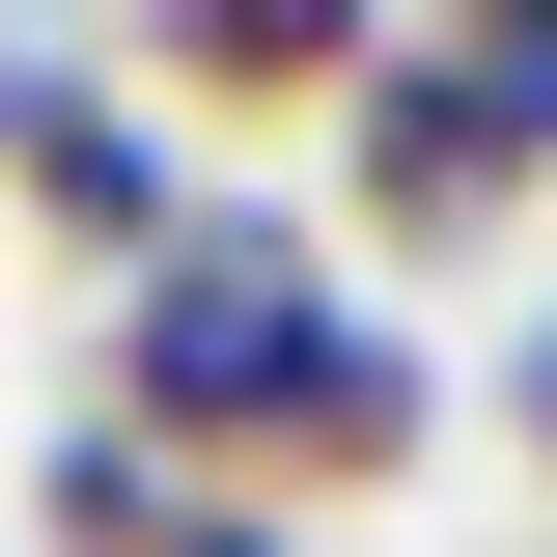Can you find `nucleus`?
<instances>
[{"label":"nucleus","mask_w":557,"mask_h":557,"mask_svg":"<svg viewBox=\"0 0 557 557\" xmlns=\"http://www.w3.org/2000/svg\"><path fill=\"white\" fill-rule=\"evenodd\" d=\"M112 418L168 446L196 502H251V530H307V502H391L418 446H446V362L391 335L335 278V223L278 196H196L168 251L112 278Z\"/></svg>","instance_id":"obj_1"},{"label":"nucleus","mask_w":557,"mask_h":557,"mask_svg":"<svg viewBox=\"0 0 557 557\" xmlns=\"http://www.w3.org/2000/svg\"><path fill=\"white\" fill-rule=\"evenodd\" d=\"M502 196H530V139H502L474 28H391V57L335 84V278H362V251H391V278L502 251Z\"/></svg>","instance_id":"obj_2"},{"label":"nucleus","mask_w":557,"mask_h":557,"mask_svg":"<svg viewBox=\"0 0 557 557\" xmlns=\"http://www.w3.org/2000/svg\"><path fill=\"white\" fill-rule=\"evenodd\" d=\"M0 196L57 223L84 278H139L168 223H196V168H168V112H139V84H84V57H0Z\"/></svg>","instance_id":"obj_3"},{"label":"nucleus","mask_w":557,"mask_h":557,"mask_svg":"<svg viewBox=\"0 0 557 557\" xmlns=\"http://www.w3.org/2000/svg\"><path fill=\"white\" fill-rule=\"evenodd\" d=\"M112 57H139V112H223L251 139V112H335L391 28H362V0H168V28H112Z\"/></svg>","instance_id":"obj_4"},{"label":"nucleus","mask_w":557,"mask_h":557,"mask_svg":"<svg viewBox=\"0 0 557 557\" xmlns=\"http://www.w3.org/2000/svg\"><path fill=\"white\" fill-rule=\"evenodd\" d=\"M474 84H502V139L557 168V0H502V28H474Z\"/></svg>","instance_id":"obj_5"},{"label":"nucleus","mask_w":557,"mask_h":557,"mask_svg":"<svg viewBox=\"0 0 557 557\" xmlns=\"http://www.w3.org/2000/svg\"><path fill=\"white\" fill-rule=\"evenodd\" d=\"M139 557H307V530H251V502H168V530H139Z\"/></svg>","instance_id":"obj_6"},{"label":"nucleus","mask_w":557,"mask_h":557,"mask_svg":"<svg viewBox=\"0 0 557 557\" xmlns=\"http://www.w3.org/2000/svg\"><path fill=\"white\" fill-rule=\"evenodd\" d=\"M502 418H530V446H557V307H530V335H502Z\"/></svg>","instance_id":"obj_7"}]
</instances>
